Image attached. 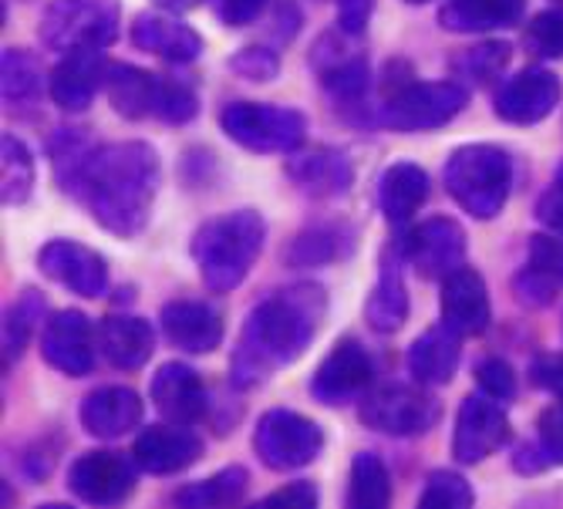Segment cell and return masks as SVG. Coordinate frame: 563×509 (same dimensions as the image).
Instances as JSON below:
<instances>
[{
    "label": "cell",
    "instance_id": "obj_1",
    "mask_svg": "<svg viewBox=\"0 0 563 509\" xmlns=\"http://www.w3.org/2000/svg\"><path fill=\"white\" fill-rule=\"evenodd\" d=\"M51 166L62 192L75 196L101 230L132 240L148 226L159 189V156L148 142L91 145L81 129H58Z\"/></svg>",
    "mask_w": 563,
    "mask_h": 509
},
{
    "label": "cell",
    "instance_id": "obj_2",
    "mask_svg": "<svg viewBox=\"0 0 563 509\" xmlns=\"http://www.w3.org/2000/svg\"><path fill=\"white\" fill-rule=\"evenodd\" d=\"M328 314V294L321 284H290L264 297L243 321L230 381L236 388H257L274 372L294 365L311 347Z\"/></svg>",
    "mask_w": 563,
    "mask_h": 509
},
{
    "label": "cell",
    "instance_id": "obj_3",
    "mask_svg": "<svg viewBox=\"0 0 563 509\" xmlns=\"http://www.w3.org/2000/svg\"><path fill=\"white\" fill-rule=\"evenodd\" d=\"M264 240L267 223L257 210H233L207 220L192 233L189 257L210 294H230L257 264Z\"/></svg>",
    "mask_w": 563,
    "mask_h": 509
},
{
    "label": "cell",
    "instance_id": "obj_4",
    "mask_svg": "<svg viewBox=\"0 0 563 509\" xmlns=\"http://www.w3.org/2000/svg\"><path fill=\"white\" fill-rule=\"evenodd\" d=\"M445 192L473 220H496L514 189V159L489 142L459 145L442 166Z\"/></svg>",
    "mask_w": 563,
    "mask_h": 509
},
{
    "label": "cell",
    "instance_id": "obj_5",
    "mask_svg": "<svg viewBox=\"0 0 563 509\" xmlns=\"http://www.w3.org/2000/svg\"><path fill=\"white\" fill-rule=\"evenodd\" d=\"M122 31V4L119 0H51L37 37L51 51H78L98 47L106 51L119 41Z\"/></svg>",
    "mask_w": 563,
    "mask_h": 509
},
{
    "label": "cell",
    "instance_id": "obj_6",
    "mask_svg": "<svg viewBox=\"0 0 563 509\" xmlns=\"http://www.w3.org/2000/svg\"><path fill=\"white\" fill-rule=\"evenodd\" d=\"M220 129L230 142L261 156H290L307 139L303 112L267 101H230L220 112Z\"/></svg>",
    "mask_w": 563,
    "mask_h": 509
},
{
    "label": "cell",
    "instance_id": "obj_7",
    "mask_svg": "<svg viewBox=\"0 0 563 509\" xmlns=\"http://www.w3.org/2000/svg\"><path fill=\"white\" fill-rule=\"evenodd\" d=\"M470 88L459 81H405L382 106V125L391 132H432L466 109Z\"/></svg>",
    "mask_w": 563,
    "mask_h": 509
},
{
    "label": "cell",
    "instance_id": "obj_8",
    "mask_svg": "<svg viewBox=\"0 0 563 509\" xmlns=\"http://www.w3.org/2000/svg\"><path fill=\"white\" fill-rule=\"evenodd\" d=\"M324 449V432L318 422H311L290 409H271L257 419L253 429V452L257 460L274 473H290L311 466Z\"/></svg>",
    "mask_w": 563,
    "mask_h": 509
},
{
    "label": "cell",
    "instance_id": "obj_9",
    "mask_svg": "<svg viewBox=\"0 0 563 509\" xmlns=\"http://www.w3.org/2000/svg\"><path fill=\"white\" fill-rule=\"evenodd\" d=\"M357 416L375 432L408 439V435H426L439 422L442 409L429 391H422V385L391 381V385L368 388Z\"/></svg>",
    "mask_w": 563,
    "mask_h": 509
},
{
    "label": "cell",
    "instance_id": "obj_10",
    "mask_svg": "<svg viewBox=\"0 0 563 509\" xmlns=\"http://www.w3.org/2000/svg\"><path fill=\"white\" fill-rule=\"evenodd\" d=\"M372 381H375V362L368 347L357 338H341L328 351V358L318 365L311 378V395L314 401L328 405V409H341V405L362 401Z\"/></svg>",
    "mask_w": 563,
    "mask_h": 509
},
{
    "label": "cell",
    "instance_id": "obj_11",
    "mask_svg": "<svg viewBox=\"0 0 563 509\" xmlns=\"http://www.w3.org/2000/svg\"><path fill=\"white\" fill-rule=\"evenodd\" d=\"M405 264L419 277L435 280L449 277L466 264V230L449 217H429L419 226L408 230L401 240Z\"/></svg>",
    "mask_w": 563,
    "mask_h": 509
},
{
    "label": "cell",
    "instance_id": "obj_12",
    "mask_svg": "<svg viewBox=\"0 0 563 509\" xmlns=\"http://www.w3.org/2000/svg\"><path fill=\"white\" fill-rule=\"evenodd\" d=\"M509 442V416L503 409V401L489 398L486 391L479 395H466L463 405H459L455 416V432H452V455L455 463L463 466H476L496 449H503Z\"/></svg>",
    "mask_w": 563,
    "mask_h": 509
},
{
    "label": "cell",
    "instance_id": "obj_13",
    "mask_svg": "<svg viewBox=\"0 0 563 509\" xmlns=\"http://www.w3.org/2000/svg\"><path fill=\"white\" fill-rule=\"evenodd\" d=\"M135 460L122 452L95 449L81 452L68 466V489L91 506H115L125 502L135 489Z\"/></svg>",
    "mask_w": 563,
    "mask_h": 509
},
{
    "label": "cell",
    "instance_id": "obj_14",
    "mask_svg": "<svg viewBox=\"0 0 563 509\" xmlns=\"http://www.w3.org/2000/svg\"><path fill=\"white\" fill-rule=\"evenodd\" d=\"M37 267L44 277L68 287L78 297H106L109 290V264L98 250L78 240H51L37 253Z\"/></svg>",
    "mask_w": 563,
    "mask_h": 509
},
{
    "label": "cell",
    "instance_id": "obj_15",
    "mask_svg": "<svg viewBox=\"0 0 563 509\" xmlns=\"http://www.w3.org/2000/svg\"><path fill=\"white\" fill-rule=\"evenodd\" d=\"M95 341L98 334L88 314L58 311L41 328V358L68 378H85L95 368Z\"/></svg>",
    "mask_w": 563,
    "mask_h": 509
},
{
    "label": "cell",
    "instance_id": "obj_16",
    "mask_svg": "<svg viewBox=\"0 0 563 509\" xmlns=\"http://www.w3.org/2000/svg\"><path fill=\"white\" fill-rule=\"evenodd\" d=\"M560 98H563V81L553 71L523 68L520 75L503 81V88L496 91L493 112L509 125H537L560 106Z\"/></svg>",
    "mask_w": 563,
    "mask_h": 509
},
{
    "label": "cell",
    "instance_id": "obj_17",
    "mask_svg": "<svg viewBox=\"0 0 563 509\" xmlns=\"http://www.w3.org/2000/svg\"><path fill=\"white\" fill-rule=\"evenodd\" d=\"M442 324L463 338H476L493 321V303L486 280L473 267H459L449 277H442V297H439Z\"/></svg>",
    "mask_w": 563,
    "mask_h": 509
},
{
    "label": "cell",
    "instance_id": "obj_18",
    "mask_svg": "<svg viewBox=\"0 0 563 509\" xmlns=\"http://www.w3.org/2000/svg\"><path fill=\"white\" fill-rule=\"evenodd\" d=\"M199 455H202V439L179 422L148 425L139 432V439L132 445V460L148 476H176V473L189 469Z\"/></svg>",
    "mask_w": 563,
    "mask_h": 509
},
{
    "label": "cell",
    "instance_id": "obj_19",
    "mask_svg": "<svg viewBox=\"0 0 563 509\" xmlns=\"http://www.w3.org/2000/svg\"><path fill=\"white\" fill-rule=\"evenodd\" d=\"M148 398L156 405V412L179 425H196L207 416V385L199 372L183 362H166L148 381Z\"/></svg>",
    "mask_w": 563,
    "mask_h": 509
},
{
    "label": "cell",
    "instance_id": "obj_20",
    "mask_svg": "<svg viewBox=\"0 0 563 509\" xmlns=\"http://www.w3.org/2000/svg\"><path fill=\"white\" fill-rule=\"evenodd\" d=\"M159 324L166 341L186 354H213L223 344V318L207 300H169L159 311Z\"/></svg>",
    "mask_w": 563,
    "mask_h": 509
},
{
    "label": "cell",
    "instance_id": "obj_21",
    "mask_svg": "<svg viewBox=\"0 0 563 509\" xmlns=\"http://www.w3.org/2000/svg\"><path fill=\"white\" fill-rule=\"evenodd\" d=\"M109 62L101 58L98 47H78L58 62V68L47 78V95L65 112H85L98 88L106 85Z\"/></svg>",
    "mask_w": 563,
    "mask_h": 509
},
{
    "label": "cell",
    "instance_id": "obj_22",
    "mask_svg": "<svg viewBox=\"0 0 563 509\" xmlns=\"http://www.w3.org/2000/svg\"><path fill=\"white\" fill-rule=\"evenodd\" d=\"M132 44L145 55H156L169 65H189L202 55V37L179 18L163 11H142L132 24Z\"/></svg>",
    "mask_w": 563,
    "mask_h": 509
},
{
    "label": "cell",
    "instance_id": "obj_23",
    "mask_svg": "<svg viewBox=\"0 0 563 509\" xmlns=\"http://www.w3.org/2000/svg\"><path fill=\"white\" fill-rule=\"evenodd\" d=\"M81 429L95 439H122L142 422V398L125 385H106L85 395L78 409Z\"/></svg>",
    "mask_w": 563,
    "mask_h": 509
},
{
    "label": "cell",
    "instance_id": "obj_24",
    "mask_svg": "<svg viewBox=\"0 0 563 509\" xmlns=\"http://www.w3.org/2000/svg\"><path fill=\"white\" fill-rule=\"evenodd\" d=\"M401 264H405L401 243L385 246L382 264H378V280L365 303V321L378 334H395L408 321V287L401 277Z\"/></svg>",
    "mask_w": 563,
    "mask_h": 509
},
{
    "label": "cell",
    "instance_id": "obj_25",
    "mask_svg": "<svg viewBox=\"0 0 563 509\" xmlns=\"http://www.w3.org/2000/svg\"><path fill=\"white\" fill-rule=\"evenodd\" d=\"M163 85H166L163 75H152L135 65H109V75H106V91H109L112 109L132 122L159 119Z\"/></svg>",
    "mask_w": 563,
    "mask_h": 509
},
{
    "label": "cell",
    "instance_id": "obj_26",
    "mask_svg": "<svg viewBox=\"0 0 563 509\" xmlns=\"http://www.w3.org/2000/svg\"><path fill=\"white\" fill-rule=\"evenodd\" d=\"M287 176L311 196L331 199V196H344L354 182V166L344 156L341 148H328L318 145L311 152H300L287 163Z\"/></svg>",
    "mask_w": 563,
    "mask_h": 509
},
{
    "label": "cell",
    "instance_id": "obj_27",
    "mask_svg": "<svg viewBox=\"0 0 563 509\" xmlns=\"http://www.w3.org/2000/svg\"><path fill=\"white\" fill-rule=\"evenodd\" d=\"M98 347L115 372H139L152 358V351H156V334H152V324L142 318L115 314L101 321Z\"/></svg>",
    "mask_w": 563,
    "mask_h": 509
},
{
    "label": "cell",
    "instance_id": "obj_28",
    "mask_svg": "<svg viewBox=\"0 0 563 509\" xmlns=\"http://www.w3.org/2000/svg\"><path fill=\"white\" fill-rule=\"evenodd\" d=\"M459 358H463V334H455L452 328H429L422 338L412 341L408 347V375L419 385H449Z\"/></svg>",
    "mask_w": 563,
    "mask_h": 509
},
{
    "label": "cell",
    "instance_id": "obj_29",
    "mask_svg": "<svg viewBox=\"0 0 563 509\" xmlns=\"http://www.w3.org/2000/svg\"><path fill=\"white\" fill-rule=\"evenodd\" d=\"M429 199V176L416 163H391L378 179V207L391 226H405Z\"/></svg>",
    "mask_w": 563,
    "mask_h": 509
},
{
    "label": "cell",
    "instance_id": "obj_30",
    "mask_svg": "<svg viewBox=\"0 0 563 509\" xmlns=\"http://www.w3.org/2000/svg\"><path fill=\"white\" fill-rule=\"evenodd\" d=\"M527 0H445L439 24L452 34H483L523 21Z\"/></svg>",
    "mask_w": 563,
    "mask_h": 509
},
{
    "label": "cell",
    "instance_id": "obj_31",
    "mask_svg": "<svg viewBox=\"0 0 563 509\" xmlns=\"http://www.w3.org/2000/svg\"><path fill=\"white\" fill-rule=\"evenodd\" d=\"M334 51L328 55V51L318 44V51L311 55V62L321 75V85L341 101H357L368 91V58L365 55H334Z\"/></svg>",
    "mask_w": 563,
    "mask_h": 509
},
{
    "label": "cell",
    "instance_id": "obj_32",
    "mask_svg": "<svg viewBox=\"0 0 563 509\" xmlns=\"http://www.w3.org/2000/svg\"><path fill=\"white\" fill-rule=\"evenodd\" d=\"M0 75H4L0 85H4V101L11 109L31 106L44 91V68L27 47H4V55H0Z\"/></svg>",
    "mask_w": 563,
    "mask_h": 509
},
{
    "label": "cell",
    "instance_id": "obj_33",
    "mask_svg": "<svg viewBox=\"0 0 563 509\" xmlns=\"http://www.w3.org/2000/svg\"><path fill=\"white\" fill-rule=\"evenodd\" d=\"M351 230L344 226H311L290 240L287 246V264L290 267H318V264H331L344 253H351Z\"/></svg>",
    "mask_w": 563,
    "mask_h": 509
},
{
    "label": "cell",
    "instance_id": "obj_34",
    "mask_svg": "<svg viewBox=\"0 0 563 509\" xmlns=\"http://www.w3.org/2000/svg\"><path fill=\"white\" fill-rule=\"evenodd\" d=\"M391 502V476L375 452H357L347 476V506L382 509Z\"/></svg>",
    "mask_w": 563,
    "mask_h": 509
},
{
    "label": "cell",
    "instance_id": "obj_35",
    "mask_svg": "<svg viewBox=\"0 0 563 509\" xmlns=\"http://www.w3.org/2000/svg\"><path fill=\"white\" fill-rule=\"evenodd\" d=\"M246 486H250V473L243 466H230V469H220L210 479L183 486L173 499L179 506H189V509H220V506L240 502Z\"/></svg>",
    "mask_w": 563,
    "mask_h": 509
},
{
    "label": "cell",
    "instance_id": "obj_36",
    "mask_svg": "<svg viewBox=\"0 0 563 509\" xmlns=\"http://www.w3.org/2000/svg\"><path fill=\"white\" fill-rule=\"evenodd\" d=\"M0 148H4V159H0V182H4V189L0 192H4L8 207H24L34 192V156L11 132L0 139Z\"/></svg>",
    "mask_w": 563,
    "mask_h": 509
},
{
    "label": "cell",
    "instance_id": "obj_37",
    "mask_svg": "<svg viewBox=\"0 0 563 509\" xmlns=\"http://www.w3.org/2000/svg\"><path fill=\"white\" fill-rule=\"evenodd\" d=\"M509 58H514V47H509L506 41H483L476 47L459 51V55L452 58V71H455V78H463V81L489 85L506 71Z\"/></svg>",
    "mask_w": 563,
    "mask_h": 509
},
{
    "label": "cell",
    "instance_id": "obj_38",
    "mask_svg": "<svg viewBox=\"0 0 563 509\" xmlns=\"http://www.w3.org/2000/svg\"><path fill=\"white\" fill-rule=\"evenodd\" d=\"M41 314H44V297L37 290H24V297L8 311L4 321V365L18 362L31 334L41 331Z\"/></svg>",
    "mask_w": 563,
    "mask_h": 509
},
{
    "label": "cell",
    "instance_id": "obj_39",
    "mask_svg": "<svg viewBox=\"0 0 563 509\" xmlns=\"http://www.w3.org/2000/svg\"><path fill=\"white\" fill-rule=\"evenodd\" d=\"M476 502V493H473V486L459 476V473H452V469H435V473H429V479H426V489H422V496H419V506H439V509H466V506H473Z\"/></svg>",
    "mask_w": 563,
    "mask_h": 509
},
{
    "label": "cell",
    "instance_id": "obj_40",
    "mask_svg": "<svg viewBox=\"0 0 563 509\" xmlns=\"http://www.w3.org/2000/svg\"><path fill=\"white\" fill-rule=\"evenodd\" d=\"M523 44L537 58H563V11H540L523 31Z\"/></svg>",
    "mask_w": 563,
    "mask_h": 509
},
{
    "label": "cell",
    "instance_id": "obj_41",
    "mask_svg": "<svg viewBox=\"0 0 563 509\" xmlns=\"http://www.w3.org/2000/svg\"><path fill=\"white\" fill-rule=\"evenodd\" d=\"M199 112V98L192 91V85L179 81V78H166L163 85V106H159V122L166 125H186L192 122Z\"/></svg>",
    "mask_w": 563,
    "mask_h": 509
},
{
    "label": "cell",
    "instance_id": "obj_42",
    "mask_svg": "<svg viewBox=\"0 0 563 509\" xmlns=\"http://www.w3.org/2000/svg\"><path fill=\"white\" fill-rule=\"evenodd\" d=\"M230 68L240 78H246V81H274L277 71H280V58H277V51L253 44V47H243L240 51V55L230 62Z\"/></svg>",
    "mask_w": 563,
    "mask_h": 509
},
{
    "label": "cell",
    "instance_id": "obj_43",
    "mask_svg": "<svg viewBox=\"0 0 563 509\" xmlns=\"http://www.w3.org/2000/svg\"><path fill=\"white\" fill-rule=\"evenodd\" d=\"M476 381H479V391H486L489 398H496V401H503V405L517 398V372L509 368L503 358H486V362H479Z\"/></svg>",
    "mask_w": 563,
    "mask_h": 509
},
{
    "label": "cell",
    "instance_id": "obj_44",
    "mask_svg": "<svg viewBox=\"0 0 563 509\" xmlns=\"http://www.w3.org/2000/svg\"><path fill=\"white\" fill-rule=\"evenodd\" d=\"M530 267L543 270L556 284H563V236L560 233H533L530 236Z\"/></svg>",
    "mask_w": 563,
    "mask_h": 509
},
{
    "label": "cell",
    "instance_id": "obj_45",
    "mask_svg": "<svg viewBox=\"0 0 563 509\" xmlns=\"http://www.w3.org/2000/svg\"><path fill=\"white\" fill-rule=\"evenodd\" d=\"M556 280L547 277L543 270L537 267H523L517 277H514V290H517V300L527 303V308H547V303L556 297Z\"/></svg>",
    "mask_w": 563,
    "mask_h": 509
},
{
    "label": "cell",
    "instance_id": "obj_46",
    "mask_svg": "<svg viewBox=\"0 0 563 509\" xmlns=\"http://www.w3.org/2000/svg\"><path fill=\"white\" fill-rule=\"evenodd\" d=\"M537 442L550 455L553 466H563V398L540 416L537 422Z\"/></svg>",
    "mask_w": 563,
    "mask_h": 509
},
{
    "label": "cell",
    "instance_id": "obj_47",
    "mask_svg": "<svg viewBox=\"0 0 563 509\" xmlns=\"http://www.w3.org/2000/svg\"><path fill=\"white\" fill-rule=\"evenodd\" d=\"M210 8L227 27H250L253 21H261L271 0H210Z\"/></svg>",
    "mask_w": 563,
    "mask_h": 509
},
{
    "label": "cell",
    "instance_id": "obj_48",
    "mask_svg": "<svg viewBox=\"0 0 563 509\" xmlns=\"http://www.w3.org/2000/svg\"><path fill=\"white\" fill-rule=\"evenodd\" d=\"M537 220H540L547 230H553V233L563 236V163L556 166V176H553L550 189H547V192L540 196V202H537Z\"/></svg>",
    "mask_w": 563,
    "mask_h": 509
},
{
    "label": "cell",
    "instance_id": "obj_49",
    "mask_svg": "<svg viewBox=\"0 0 563 509\" xmlns=\"http://www.w3.org/2000/svg\"><path fill=\"white\" fill-rule=\"evenodd\" d=\"M375 11V0H338V27L347 37L365 34Z\"/></svg>",
    "mask_w": 563,
    "mask_h": 509
},
{
    "label": "cell",
    "instance_id": "obj_50",
    "mask_svg": "<svg viewBox=\"0 0 563 509\" xmlns=\"http://www.w3.org/2000/svg\"><path fill=\"white\" fill-rule=\"evenodd\" d=\"M530 375H533V381L540 388L563 398V354H540V358L533 362V368H530Z\"/></svg>",
    "mask_w": 563,
    "mask_h": 509
},
{
    "label": "cell",
    "instance_id": "obj_51",
    "mask_svg": "<svg viewBox=\"0 0 563 509\" xmlns=\"http://www.w3.org/2000/svg\"><path fill=\"white\" fill-rule=\"evenodd\" d=\"M318 499H321V496H318V486H314V483H307V479L287 483L284 489L264 496L267 506H271V502H280V506H297V509H311V506H318Z\"/></svg>",
    "mask_w": 563,
    "mask_h": 509
},
{
    "label": "cell",
    "instance_id": "obj_52",
    "mask_svg": "<svg viewBox=\"0 0 563 509\" xmlns=\"http://www.w3.org/2000/svg\"><path fill=\"white\" fill-rule=\"evenodd\" d=\"M547 466H553V463H550V455L543 452L540 442H527V445H520L517 455H514V469L523 473V476H537V473H543Z\"/></svg>",
    "mask_w": 563,
    "mask_h": 509
},
{
    "label": "cell",
    "instance_id": "obj_53",
    "mask_svg": "<svg viewBox=\"0 0 563 509\" xmlns=\"http://www.w3.org/2000/svg\"><path fill=\"white\" fill-rule=\"evenodd\" d=\"M274 34L280 37V41H290L294 34H297V27H300V11H297V4L294 0H277L274 4Z\"/></svg>",
    "mask_w": 563,
    "mask_h": 509
},
{
    "label": "cell",
    "instance_id": "obj_54",
    "mask_svg": "<svg viewBox=\"0 0 563 509\" xmlns=\"http://www.w3.org/2000/svg\"><path fill=\"white\" fill-rule=\"evenodd\" d=\"M163 8H173V11H183V8H192V4H199V0H159Z\"/></svg>",
    "mask_w": 563,
    "mask_h": 509
},
{
    "label": "cell",
    "instance_id": "obj_55",
    "mask_svg": "<svg viewBox=\"0 0 563 509\" xmlns=\"http://www.w3.org/2000/svg\"><path fill=\"white\" fill-rule=\"evenodd\" d=\"M405 4H429V0H405Z\"/></svg>",
    "mask_w": 563,
    "mask_h": 509
}]
</instances>
